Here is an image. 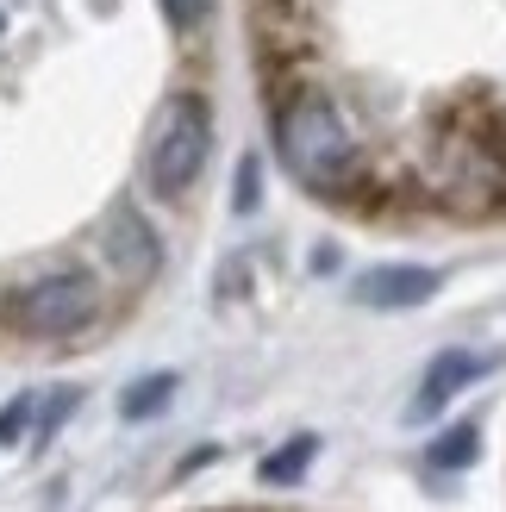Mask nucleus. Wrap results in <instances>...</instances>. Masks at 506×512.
Segmentation results:
<instances>
[{"label":"nucleus","instance_id":"1","mask_svg":"<svg viewBox=\"0 0 506 512\" xmlns=\"http://www.w3.org/2000/svg\"><path fill=\"white\" fill-rule=\"evenodd\" d=\"M275 150H282L294 182L325 194V200L357 194V182H363L357 138H350L338 100L319 94V88H300V94H288L282 107H275Z\"/></svg>","mask_w":506,"mask_h":512},{"label":"nucleus","instance_id":"2","mask_svg":"<svg viewBox=\"0 0 506 512\" xmlns=\"http://www.w3.org/2000/svg\"><path fill=\"white\" fill-rule=\"evenodd\" d=\"M0 313H7V325L19 331V338L57 344V338H75L82 325H94V313H100V281L88 269H44L32 281H19Z\"/></svg>","mask_w":506,"mask_h":512},{"label":"nucleus","instance_id":"3","mask_svg":"<svg viewBox=\"0 0 506 512\" xmlns=\"http://www.w3.org/2000/svg\"><path fill=\"white\" fill-rule=\"evenodd\" d=\"M207 157H213V113H207V100H200V94L163 100L157 132H150V150H144V182H150V194L182 200L200 182Z\"/></svg>","mask_w":506,"mask_h":512},{"label":"nucleus","instance_id":"4","mask_svg":"<svg viewBox=\"0 0 506 512\" xmlns=\"http://www.w3.org/2000/svg\"><path fill=\"white\" fill-rule=\"evenodd\" d=\"M100 250H107V269L125 281V288H144V281L163 269V244H157L150 219L132 207V200H119V207L107 213V225H100Z\"/></svg>","mask_w":506,"mask_h":512},{"label":"nucleus","instance_id":"5","mask_svg":"<svg viewBox=\"0 0 506 512\" xmlns=\"http://www.w3.org/2000/svg\"><path fill=\"white\" fill-rule=\"evenodd\" d=\"M444 288V275L438 269H425V263H375L357 275V306H375V313H407V306H425Z\"/></svg>","mask_w":506,"mask_h":512},{"label":"nucleus","instance_id":"6","mask_svg":"<svg viewBox=\"0 0 506 512\" xmlns=\"http://www.w3.org/2000/svg\"><path fill=\"white\" fill-rule=\"evenodd\" d=\"M482 375H488V356H475V350H444V356H432V369H425L419 394H413V406H407V419L425 425V419L444 413V406L457 400L469 381H482Z\"/></svg>","mask_w":506,"mask_h":512},{"label":"nucleus","instance_id":"7","mask_svg":"<svg viewBox=\"0 0 506 512\" xmlns=\"http://www.w3.org/2000/svg\"><path fill=\"white\" fill-rule=\"evenodd\" d=\"M475 456H482V425L475 419H463V425H450L444 438H432V469H444V475L469 469Z\"/></svg>","mask_w":506,"mask_h":512},{"label":"nucleus","instance_id":"8","mask_svg":"<svg viewBox=\"0 0 506 512\" xmlns=\"http://www.w3.org/2000/svg\"><path fill=\"white\" fill-rule=\"evenodd\" d=\"M313 456H319V438H294L288 450H275V456H263V481H269V488H288V481H300V475H307V463H313Z\"/></svg>","mask_w":506,"mask_h":512},{"label":"nucleus","instance_id":"9","mask_svg":"<svg viewBox=\"0 0 506 512\" xmlns=\"http://www.w3.org/2000/svg\"><path fill=\"white\" fill-rule=\"evenodd\" d=\"M169 394H175V375H169V369H163V375H144V381H132V388H125L119 413H125V419H150V413H163V406H169Z\"/></svg>","mask_w":506,"mask_h":512},{"label":"nucleus","instance_id":"10","mask_svg":"<svg viewBox=\"0 0 506 512\" xmlns=\"http://www.w3.org/2000/svg\"><path fill=\"white\" fill-rule=\"evenodd\" d=\"M257 200H263V163L244 157V163H238V194H232V207H238V213H257Z\"/></svg>","mask_w":506,"mask_h":512},{"label":"nucleus","instance_id":"11","mask_svg":"<svg viewBox=\"0 0 506 512\" xmlns=\"http://www.w3.org/2000/svg\"><path fill=\"white\" fill-rule=\"evenodd\" d=\"M32 413H38V400H32V394H19L13 406H0V444H19V438H25V425H32Z\"/></svg>","mask_w":506,"mask_h":512},{"label":"nucleus","instance_id":"12","mask_svg":"<svg viewBox=\"0 0 506 512\" xmlns=\"http://www.w3.org/2000/svg\"><path fill=\"white\" fill-rule=\"evenodd\" d=\"M213 13V0H163V19L175 32H200V19Z\"/></svg>","mask_w":506,"mask_h":512},{"label":"nucleus","instance_id":"13","mask_svg":"<svg viewBox=\"0 0 506 512\" xmlns=\"http://www.w3.org/2000/svg\"><path fill=\"white\" fill-rule=\"evenodd\" d=\"M75 400H82V394H75V388H63L57 400H50V406H44V419H38V431H32V444H44V438H50V431H57V425H63V419L75 413Z\"/></svg>","mask_w":506,"mask_h":512}]
</instances>
